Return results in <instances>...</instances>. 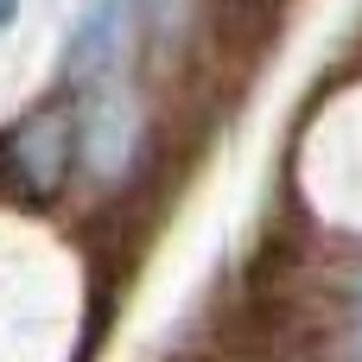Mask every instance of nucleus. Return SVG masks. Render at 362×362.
<instances>
[{
  "label": "nucleus",
  "mask_w": 362,
  "mask_h": 362,
  "mask_svg": "<svg viewBox=\"0 0 362 362\" xmlns=\"http://www.w3.org/2000/svg\"><path fill=\"white\" fill-rule=\"evenodd\" d=\"M350 312H356V331H362V280H356V293H350Z\"/></svg>",
  "instance_id": "obj_4"
},
{
  "label": "nucleus",
  "mask_w": 362,
  "mask_h": 362,
  "mask_svg": "<svg viewBox=\"0 0 362 362\" xmlns=\"http://www.w3.org/2000/svg\"><path fill=\"white\" fill-rule=\"evenodd\" d=\"M13 13H19V0H0V32L13 25Z\"/></svg>",
  "instance_id": "obj_3"
},
{
  "label": "nucleus",
  "mask_w": 362,
  "mask_h": 362,
  "mask_svg": "<svg viewBox=\"0 0 362 362\" xmlns=\"http://www.w3.org/2000/svg\"><path fill=\"white\" fill-rule=\"evenodd\" d=\"M134 134H140V108L121 83H108L89 108H83V127H76V146H83V165L95 178H121L127 159H134Z\"/></svg>",
  "instance_id": "obj_1"
},
{
  "label": "nucleus",
  "mask_w": 362,
  "mask_h": 362,
  "mask_svg": "<svg viewBox=\"0 0 362 362\" xmlns=\"http://www.w3.org/2000/svg\"><path fill=\"white\" fill-rule=\"evenodd\" d=\"M127 19H134V0H89L83 19H76L70 38H64V70H70V76H95L102 64H115Z\"/></svg>",
  "instance_id": "obj_2"
}]
</instances>
